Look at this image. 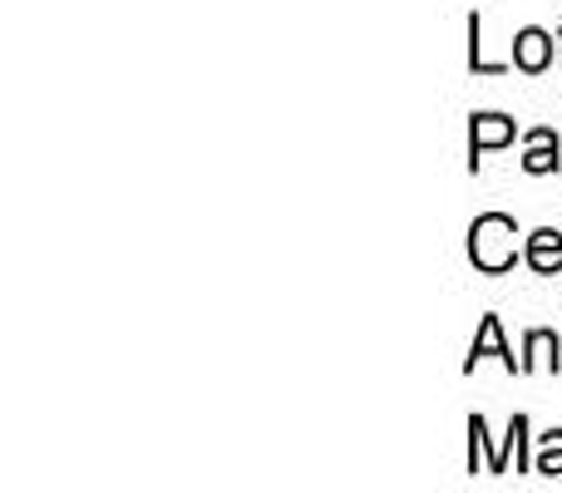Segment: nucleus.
Returning a JSON list of instances; mask_svg holds the SVG:
<instances>
[{"label":"nucleus","mask_w":562,"mask_h":493,"mask_svg":"<svg viewBox=\"0 0 562 493\" xmlns=\"http://www.w3.org/2000/svg\"><path fill=\"white\" fill-rule=\"evenodd\" d=\"M479 30H484V20H479V10H474V15H469V69H474V75H504L508 65L484 59V40H479Z\"/></svg>","instance_id":"obj_9"},{"label":"nucleus","mask_w":562,"mask_h":493,"mask_svg":"<svg viewBox=\"0 0 562 493\" xmlns=\"http://www.w3.org/2000/svg\"><path fill=\"white\" fill-rule=\"evenodd\" d=\"M504 360V370H514V376H524V360H514V350H508V340H504V321L498 316H484V326H479V336H474V346H469V360H464V370L474 376V366L479 360Z\"/></svg>","instance_id":"obj_3"},{"label":"nucleus","mask_w":562,"mask_h":493,"mask_svg":"<svg viewBox=\"0 0 562 493\" xmlns=\"http://www.w3.org/2000/svg\"><path fill=\"white\" fill-rule=\"evenodd\" d=\"M524 144H528L524 168H528V173H533V178L558 173V168H562V144H558V134H553V128H528V134H524Z\"/></svg>","instance_id":"obj_5"},{"label":"nucleus","mask_w":562,"mask_h":493,"mask_svg":"<svg viewBox=\"0 0 562 493\" xmlns=\"http://www.w3.org/2000/svg\"><path fill=\"white\" fill-rule=\"evenodd\" d=\"M558 49H562V25H558Z\"/></svg>","instance_id":"obj_10"},{"label":"nucleus","mask_w":562,"mask_h":493,"mask_svg":"<svg viewBox=\"0 0 562 493\" xmlns=\"http://www.w3.org/2000/svg\"><path fill=\"white\" fill-rule=\"evenodd\" d=\"M514 65L524 69V75H543V69L553 65V35L538 30V25L518 30L514 35Z\"/></svg>","instance_id":"obj_4"},{"label":"nucleus","mask_w":562,"mask_h":493,"mask_svg":"<svg viewBox=\"0 0 562 493\" xmlns=\"http://www.w3.org/2000/svg\"><path fill=\"white\" fill-rule=\"evenodd\" d=\"M524 261L538 271V277H558V271H562V233H553V227H538V233H528Z\"/></svg>","instance_id":"obj_6"},{"label":"nucleus","mask_w":562,"mask_h":493,"mask_svg":"<svg viewBox=\"0 0 562 493\" xmlns=\"http://www.w3.org/2000/svg\"><path fill=\"white\" fill-rule=\"evenodd\" d=\"M533 474L562 479V429H548V435L538 439V455H533Z\"/></svg>","instance_id":"obj_8"},{"label":"nucleus","mask_w":562,"mask_h":493,"mask_svg":"<svg viewBox=\"0 0 562 493\" xmlns=\"http://www.w3.org/2000/svg\"><path fill=\"white\" fill-rule=\"evenodd\" d=\"M469 261L488 277L508 271L518 261V223L508 213H484L469 227Z\"/></svg>","instance_id":"obj_1"},{"label":"nucleus","mask_w":562,"mask_h":493,"mask_svg":"<svg viewBox=\"0 0 562 493\" xmlns=\"http://www.w3.org/2000/svg\"><path fill=\"white\" fill-rule=\"evenodd\" d=\"M518 138V124L508 114H474L469 124V173H479L488 148H508Z\"/></svg>","instance_id":"obj_2"},{"label":"nucleus","mask_w":562,"mask_h":493,"mask_svg":"<svg viewBox=\"0 0 562 493\" xmlns=\"http://www.w3.org/2000/svg\"><path fill=\"white\" fill-rule=\"evenodd\" d=\"M533 370H562V340L553 330H528L524 340V376Z\"/></svg>","instance_id":"obj_7"}]
</instances>
